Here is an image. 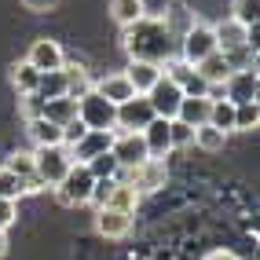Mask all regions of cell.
Instances as JSON below:
<instances>
[{
    "label": "cell",
    "instance_id": "obj_1",
    "mask_svg": "<svg viewBox=\"0 0 260 260\" xmlns=\"http://www.w3.org/2000/svg\"><path fill=\"white\" fill-rule=\"evenodd\" d=\"M121 44H125L128 59L132 62H150V66H165L172 55H176V37L161 26V19H150V15H143L140 22L125 26V37H121Z\"/></svg>",
    "mask_w": 260,
    "mask_h": 260
},
{
    "label": "cell",
    "instance_id": "obj_2",
    "mask_svg": "<svg viewBox=\"0 0 260 260\" xmlns=\"http://www.w3.org/2000/svg\"><path fill=\"white\" fill-rule=\"evenodd\" d=\"M70 169H74V154H70V147L55 143V147H37V150H33V172L41 176L44 187H59L62 176H66Z\"/></svg>",
    "mask_w": 260,
    "mask_h": 260
},
{
    "label": "cell",
    "instance_id": "obj_3",
    "mask_svg": "<svg viewBox=\"0 0 260 260\" xmlns=\"http://www.w3.org/2000/svg\"><path fill=\"white\" fill-rule=\"evenodd\" d=\"M92 187H95V176L88 172V165H77V161H74V169L62 176V183H59V187H51V190H55V198H59L62 205L77 209V205H88Z\"/></svg>",
    "mask_w": 260,
    "mask_h": 260
},
{
    "label": "cell",
    "instance_id": "obj_4",
    "mask_svg": "<svg viewBox=\"0 0 260 260\" xmlns=\"http://www.w3.org/2000/svg\"><path fill=\"white\" fill-rule=\"evenodd\" d=\"M114 117H117V107L107 103L95 88L88 95L77 99V121L84 128H99V132H114Z\"/></svg>",
    "mask_w": 260,
    "mask_h": 260
},
{
    "label": "cell",
    "instance_id": "obj_5",
    "mask_svg": "<svg viewBox=\"0 0 260 260\" xmlns=\"http://www.w3.org/2000/svg\"><path fill=\"white\" fill-rule=\"evenodd\" d=\"M180 44V59L190 62V66H198L202 59H209L213 51H216V37H213V26H205V22H194L183 37L176 41Z\"/></svg>",
    "mask_w": 260,
    "mask_h": 260
},
{
    "label": "cell",
    "instance_id": "obj_6",
    "mask_svg": "<svg viewBox=\"0 0 260 260\" xmlns=\"http://www.w3.org/2000/svg\"><path fill=\"white\" fill-rule=\"evenodd\" d=\"M147 103H150V110H154V117H161V121H172L176 117V110H180V103H183V92L172 84L165 74L154 81V88L143 95Z\"/></svg>",
    "mask_w": 260,
    "mask_h": 260
},
{
    "label": "cell",
    "instance_id": "obj_7",
    "mask_svg": "<svg viewBox=\"0 0 260 260\" xmlns=\"http://www.w3.org/2000/svg\"><path fill=\"white\" fill-rule=\"evenodd\" d=\"M154 121V110L143 95H132L128 103L117 107V117H114V132H143Z\"/></svg>",
    "mask_w": 260,
    "mask_h": 260
},
{
    "label": "cell",
    "instance_id": "obj_8",
    "mask_svg": "<svg viewBox=\"0 0 260 260\" xmlns=\"http://www.w3.org/2000/svg\"><path fill=\"white\" fill-rule=\"evenodd\" d=\"M110 154L117 158L121 169H136L147 161V143L140 132H114V143H110Z\"/></svg>",
    "mask_w": 260,
    "mask_h": 260
},
{
    "label": "cell",
    "instance_id": "obj_9",
    "mask_svg": "<svg viewBox=\"0 0 260 260\" xmlns=\"http://www.w3.org/2000/svg\"><path fill=\"white\" fill-rule=\"evenodd\" d=\"M161 74H165L172 84H176L183 95H209V84H205L202 74H198L190 62H183V59H169Z\"/></svg>",
    "mask_w": 260,
    "mask_h": 260
},
{
    "label": "cell",
    "instance_id": "obj_10",
    "mask_svg": "<svg viewBox=\"0 0 260 260\" xmlns=\"http://www.w3.org/2000/svg\"><path fill=\"white\" fill-rule=\"evenodd\" d=\"M26 62H29L37 74L62 70V62H66V55H62V44H59V41H51V37H37V41L29 44V55H26Z\"/></svg>",
    "mask_w": 260,
    "mask_h": 260
},
{
    "label": "cell",
    "instance_id": "obj_11",
    "mask_svg": "<svg viewBox=\"0 0 260 260\" xmlns=\"http://www.w3.org/2000/svg\"><path fill=\"white\" fill-rule=\"evenodd\" d=\"M256 88H260L256 70H235L228 81H223V99H231L235 107L238 103H256Z\"/></svg>",
    "mask_w": 260,
    "mask_h": 260
},
{
    "label": "cell",
    "instance_id": "obj_12",
    "mask_svg": "<svg viewBox=\"0 0 260 260\" xmlns=\"http://www.w3.org/2000/svg\"><path fill=\"white\" fill-rule=\"evenodd\" d=\"M110 143H114V132H99V128H88V132H84L81 140L70 147V154H74V161H77V165H88L92 158L107 154V150H110Z\"/></svg>",
    "mask_w": 260,
    "mask_h": 260
},
{
    "label": "cell",
    "instance_id": "obj_13",
    "mask_svg": "<svg viewBox=\"0 0 260 260\" xmlns=\"http://www.w3.org/2000/svg\"><path fill=\"white\" fill-rule=\"evenodd\" d=\"M213 37H216V51H235V48H246L253 44V29H246L242 22L235 19H220L213 26ZM256 48V44H253Z\"/></svg>",
    "mask_w": 260,
    "mask_h": 260
},
{
    "label": "cell",
    "instance_id": "obj_14",
    "mask_svg": "<svg viewBox=\"0 0 260 260\" xmlns=\"http://www.w3.org/2000/svg\"><path fill=\"white\" fill-rule=\"evenodd\" d=\"M140 136H143V143H147V158L165 161V154L172 150V140H169V121L154 117V121H150V125H147Z\"/></svg>",
    "mask_w": 260,
    "mask_h": 260
},
{
    "label": "cell",
    "instance_id": "obj_15",
    "mask_svg": "<svg viewBox=\"0 0 260 260\" xmlns=\"http://www.w3.org/2000/svg\"><path fill=\"white\" fill-rule=\"evenodd\" d=\"M132 216L136 213H117V209H99L95 213V231L103 238H125L132 231Z\"/></svg>",
    "mask_w": 260,
    "mask_h": 260
},
{
    "label": "cell",
    "instance_id": "obj_16",
    "mask_svg": "<svg viewBox=\"0 0 260 260\" xmlns=\"http://www.w3.org/2000/svg\"><path fill=\"white\" fill-rule=\"evenodd\" d=\"M209 107H213L209 95H183L180 110H176V121H183L190 128H202L205 121H209Z\"/></svg>",
    "mask_w": 260,
    "mask_h": 260
},
{
    "label": "cell",
    "instance_id": "obj_17",
    "mask_svg": "<svg viewBox=\"0 0 260 260\" xmlns=\"http://www.w3.org/2000/svg\"><path fill=\"white\" fill-rule=\"evenodd\" d=\"M92 88L107 99V103H114V107H121V103H128L136 92H132V84H128V77L125 74H107L99 84H92Z\"/></svg>",
    "mask_w": 260,
    "mask_h": 260
},
{
    "label": "cell",
    "instance_id": "obj_18",
    "mask_svg": "<svg viewBox=\"0 0 260 260\" xmlns=\"http://www.w3.org/2000/svg\"><path fill=\"white\" fill-rule=\"evenodd\" d=\"M194 70L202 74V81L209 84V88H223V81L235 74L231 66H228V59H223V51H213V55H209V59H202Z\"/></svg>",
    "mask_w": 260,
    "mask_h": 260
},
{
    "label": "cell",
    "instance_id": "obj_19",
    "mask_svg": "<svg viewBox=\"0 0 260 260\" xmlns=\"http://www.w3.org/2000/svg\"><path fill=\"white\" fill-rule=\"evenodd\" d=\"M194 22H198V19H194V11H190V8L183 4V0L169 4V8H165V15H161V26H165L176 41H180V37H183V33H187L190 26H194Z\"/></svg>",
    "mask_w": 260,
    "mask_h": 260
},
{
    "label": "cell",
    "instance_id": "obj_20",
    "mask_svg": "<svg viewBox=\"0 0 260 260\" xmlns=\"http://www.w3.org/2000/svg\"><path fill=\"white\" fill-rule=\"evenodd\" d=\"M128 77V84H132V92L136 95H147L150 88H154V81L161 77V66H150V62H128V70H121Z\"/></svg>",
    "mask_w": 260,
    "mask_h": 260
},
{
    "label": "cell",
    "instance_id": "obj_21",
    "mask_svg": "<svg viewBox=\"0 0 260 260\" xmlns=\"http://www.w3.org/2000/svg\"><path fill=\"white\" fill-rule=\"evenodd\" d=\"M41 117L51 121V125H59V128H66L70 121H77V99H70V95H62V99H48Z\"/></svg>",
    "mask_w": 260,
    "mask_h": 260
},
{
    "label": "cell",
    "instance_id": "obj_22",
    "mask_svg": "<svg viewBox=\"0 0 260 260\" xmlns=\"http://www.w3.org/2000/svg\"><path fill=\"white\" fill-rule=\"evenodd\" d=\"M62 70H66V95L70 99H81L92 92V77L81 62H62Z\"/></svg>",
    "mask_w": 260,
    "mask_h": 260
},
{
    "label": "cell",
    "instance_id": "obj_23",
    "mask_svg": "<svg viewBox=\"0 0 260 260\" xmlns=\"http://www.w3.org/2000/svg\"><path fill=\"white\" fill-rule=\"evenodd\" d=\"M110 15H114V22L125 29V26L140 22L147 15V4H143V0H110Z\"/></svg>",
    "mask_w": 260,
    "mask_h": 260
},
{
    "label": "cell",
    "instance_id": "obj_24",
    "mask_svg": "<svg viewBox=\"0 0 260 260\" xmlns=\"http://www.w3.org/2000/svg\"><path fill=\"white\" fill-rule=\"evenodd\" d=\"M26 132H29V140L37 143V147H55V143H62V128L59 125H51V121H44V117H33V121H26Z\"/></svg>",
    "mask_w": 260,
    "mask_h": 260
},
{
    "label": "cell",
    "instance_id": "obj_25",
    "mask_svg": "<svg viewBox=\"0 0 260 260\" xmlns=\"http://www.w3.org/2000/svg\"><path fill=\"white\" fill-rule=\"evenodd\" d=\"M205 125H213L216 132H235V103L231 99H213V107H209V121Z\"/></svg>",
    "mask_w": 260,
    "mask_h": 260
},
{
    "label": "cell",
    "instance_id": "obj_26",
    "mask_svg": "<svg viewBox=\"0 0 260 260\" xmlns=\"http://www.w3.org/2000/svg\"><path fill=\"white\" fill-rule=\"evenodd\" d=\"M37 99H62L66 95V70H48V74H41V81H37V92H33Z\"/></svg>",
    "mask_w": 260,
    "mask_h": 260
},
{
    "label": "cell",
    "instance_id": "obj_27",
    "mask_svg": "<svg viewBox=\"0 0 260 260\" xmlns=\"http://www.w3.org/2000/svg\"><path fill=\"white\" fill-rule=\"evenodd\" d=\"M136 205H140V194H136V187H132V183H114V194H110V202L103 205V209L136 213Z\"/></svg>",
    "mask_w": 260,
    "mask_h": 260
},
{
    "label": "cell",
    "instance_id": "obj_28",
    "mask_svg": "<svg viewBox=\"0 0 260 260\" xmlns=\"http://www.w3.org/2000/svg\"><path fill=\"white\" fill-rule=\"evenodd\" d=\"M37 81H41V74L33 70L29 62H15L11 66V84L19 88V95H33L37 92Z\"/></svg>",
    "mask_w": 260,
    "mask_h": 260
},
{
    "label": "cell",
    "instance_id": "obj_29",
    "mask_svg": "<svg viewBox=\"0 0 260 260\" xmlns=\"http://www.w3.org/2000/svg\"><path fill=\"white\" fill-rule=\"evenodd\" d=\"M260 121V107L256 103H238L235 107V132H253Z\"/></svg>",
    "mask_w": 260,
    "mask_h": 260
},
{
    "label": "cell",
    "instance_id": "obj_30",
    "mask_svg": "<svg viewBox=\"0 0 260 260\" xmlns=\"http://www.w3.org/2000/svg\"><path fill=\"white\" fill-rule=\"evenodd\" d=\"M223 140H228V136H223V132H216L213 125H202V128H194V147L209 150V154L223 150Z\"/></svg>",
    "mask_w": 260,
    "mask_h": 260
},
{
    "label": "cell",
    "instance_id": "obj_31",
    "mask_svg": "<svg viewBox=\"0 0 260 260\" xmlns=\"http://www.w3.org/2000/svg\"><path fill=\"white\" fill-rule=\"evenodd\" d=\"M235 22H242L246 29H256V19H260V0H235Z\"/></svg>",
    "mask_w": 260,
    "mask_h": 260
},
{
    "label": "cell",
    "instance_id": "obj_32",
    "mask_svg": "<svg viewBox=\"0 0 260 260\" xmlns=\"http://www.w3.org/2000/svg\"><path fill=\"white\" fill-rule=\"evenodd\" d=\"M4 169H8V172H15V176H22V180L37 176V172H33V154H29V150H15V154H8Z\"/></svg>",
    "mask_w": 260,
    "mask_h": 260
},
{
    "label": "cell",
    "instance_id": "obj_33",
    "mask_svg": "<svg viewBox=\"0 0 260 260\" xmlns=\"http://www.w3.org/2000/svg\"><path fill=\"white\" fill-rule=\"evenodd\" d=\"M22 194H26V183H22V176H15V172L0 169V198H8V202H19Z\"/></svg>",
    "mask_w": 260,
    "mask_h": 260
},
{
    "label": "cell",
    "instance_id": "obj_34",
    "mask_svg": "<svg viewBox=\"0 0 260 260\" xmlns=\"http://www.w3.org/2000/svg\"><path fill=\"white\" fill-rule=\"evenodd\" d=\"M117 169H121V165H117V158H114L110 150H107V154H99V158H92V161H88V172H92L95 180H114V176H117Z\"/></svg>",
    "mask_w": 260,
    "mask_h": 260
},
{
    "label": "cell",
    "instance_id": "obj_35",
    "mask_svg": "<svg viewBox=\"0 0 260 260\" xmlns=\"http://www.w3.org/2000/svg\"><path fill=\"white\" fill-rule=\"evenodd\" d=\"M169 140H172V150H183V147L194 143V128L172 117V121H169Z\"/></svg>",
    "mask_w": 260,
    "mask_h": 260
},
{
    "label": "cell",
    "instance_id": "obj_36",
    "mask_svg": "<svg viewBox=\"0 0 260 260\" xmlns=\"http://www.w3.org/2000/svg\"><path fill=\"white\" fill-rule=\"evenodd\" d=\"M15 220H19V202H8V198H0V231H8Z\"/></svg>",
    "mask_w": 260,
    "mask_h": 260
},
{
    "label": "cell",
    "instance_id": "obj_37",
    "mask_svg": "<svg viewBox=\"0 0 260 260\" xmlns=\"http://www.w3.org/2000/svg\"><path fill=\"white\" fill-rule=\"evenodd\" d=\"M22 114H26V121L41 117V114H44V99H37V95H22Z\"/></svg>",
    "mask_w": 260,
    "mask_h": 260
},
{
    "label": "cell",
    "instance_id": "obj_38",
    "mask_svg": "<svg viewBox=\"0 0 260 260\" xmlns=\"http://www.w3.org/2000/svg\"><path fill=\"white\" fill-rule=\"evenodd\" d=\"M22 4H26L29 11H51V8L59 4V0H22Z\"/></svg>",
    "mask_w": 260,
    "mask_h": 260
},
{
    "label": "cell",
    "instance_id": "obj_39",
    "mask_svg": "<svg viewBox=\"0 0 260 260\" xmlns=\"http://www.w3.org/2000/svg\"><path fill=\"white\" fill-rule=\"evenodd\" d=\"M205 260H238V256H235L231 249H213V253L205 256Z\"/></svg>",
    "mask_w": 260,
    "mask_h": 260
},
{
    "label": "cell",
    "instance_id": "obj_40",
    "mask_svg": "<svg viewBox=\"0 0 260 260\" xmlns=\"http://www.w3.org/2000/svg\"><path fill=\"white\" fill-rule=\"evenodd\" d=\"M8 253V231H0V256Z\"/></svg>",
    "mask_w": 260,
    "mask_h": 260
}]
</instances>
